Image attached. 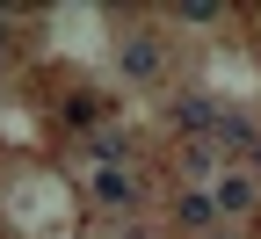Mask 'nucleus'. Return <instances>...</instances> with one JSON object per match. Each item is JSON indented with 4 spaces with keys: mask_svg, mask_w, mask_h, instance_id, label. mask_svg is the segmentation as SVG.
<instances>
[{
    "mask_svg": "<svg viewBox=\"0 0 261 239\" xmlns=\"http://www.w3.org/2000/svg\"><path fill=\"white\" fill-rule=\"evenodd\" d=\"M174 218H181L189 232H218V210H211V189H203V196H181V203H174Z\"/></svg>",
    "mask_w": 261,
    "mask_h": 239,
    "instance_id": "nucleus-2",
    "label": "nucleus"
},
{
    "mask_svg": "<svg viewBox=\"0 0 261 239\" xmlns=\"http://www.w3.org/2000/svg\"><path fill=\"white\" fill-rule=\"evenodd\" d=\"M211 210H218V218H247V210H254V174H225L218 196H211Z\"/></svg>",
    "mask_w": 261,
    "mask_h": 239,
    "instance_id": "nucleus-1",
    "label": "nucleus"
},
{
    "mask_svg": "<svg viewBox=\"0 0 261 239\" xmlns=\"http://www.w3.org/2000/svg\"><path fill=\"white\" fill-rule=\"evenodd\" d=\"M211 239H218V232H211Z\"/></svg>",
    "mask_w": 261,
    "mask_h": 239,
    "instance_id": "nucleus-7",
    "label": "nucleus"
},
{
    "mask_svg": "<svg viewBox=\"0 0 261 239\" xmlns=\"http://www.w3.org/2000/svg\"><path fill=\"white\" fill-rule=\"evenodd\" d=\"M123 65H130V73H145V80H152V73H160V51H152V44H130V58H123Z\"/></svg>",
    "mask_w": 261,
    "mask_h": 239,
    "instance_id": "nucleus-4",
    "label": "nucleus"
},
{
    "mask_svg": "<svg viewBox=\"0 0 261 239\" xmlns=\"http://www.w3.org/2000/svg\"><path fill=\"white\" fill-rule=\"evenodd\" d=\"M174 116H181L189 130H196V123L211 130V123H218V101H211V94H181V109H174Z\"/></svg>",
    "mask_w": 261,
    "mask_h": 239,
    "instance_id": "nucleus-3",
    "label": "nucleus"
},
{
    "mask_svg": "<svg viewBox=\"0 0 261 239\" xmlns=\"http://www.w3.org/2000/svg\"><path fill=\"white\" fill-rule=\"evenodd\" d=\"M247 160H254V174H261V138H254V152H247Z\"/></svg>",
    "mask_w": 261,
    "mask_h": 239,
    "instance_id": "nucleus-6",
    "label": "nucleus"
},
{
    "mask_svg": "<svg viewBox=\"0 0 261 239\" xmlns=\"http://www.w3.org/2000/svg\"><path fill=\"white\" fill-rule=\"evenodd\" d=\"M189 174L211 181V174H218V145H196V152H189Z\"/></svg>",
    "mask_w": 261,
    "mask_h": 239,
    "instance_id": "nucleus-5",
    "label": "nucleus"
}]
</instances>
